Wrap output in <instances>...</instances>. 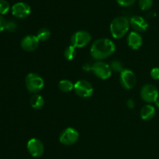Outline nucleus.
Instances as JSON below:
<instances>
[{
    "instance_id": "1",
    "label": "nucleus",
    "mask_w": 159,
    "mask_h": 159,
    "mask_svg": "<svg viewBox=\"0 0 159 159\" xmlns=\"http://www.w3.org/2000/svg\"><path fill=\"white\" fill-rule=\"evenodd\" d=\"M116 50L114 42L109 38H99L95 41L90 48V53L93 59L101 61L107 59Z\"/></svg>"
},
{
    "instance_id": "2",
    "label": "nucleus",
    "mask_w": 159,
    "mask_h": 159,
    "mask_svg": "<svg viewBox=\"0 0 159 159\" xmlns=\"http://www.w3.org/2000/svg\"><path fill=\"white\" fill-rule=\"evenodd\" d=\"M130 27V21L124 17H116L110 25V33L113 38L120 39L127 34Z\"/></svg>"
},
{
    "instance_id": "3",
    "label": "nucleus",
    "mask_w": 159,
    "mask_h": 159,
    "mask_svg": "<svg viewBox=\"0 0 159 159\" xmlns=\"http://www.w3.org/2000/svg\"><path fill=\"white\" fill-rule=\"evenodd\" d=\"M25 84L30 93L38 94L44 87V80L37 73H30L25 78Z\"/></svg>"
},
{
    "instance_id": "4",
    "label": "nucleus",
    "mask_w": 159,
    "mask_h": 159,
    "mask_svg": "<svg viewBox=\"0 0 159 159\" xmlns=\"http://www.w3.org/2000/svg\"><path fill=\"white\" fill-rule=\"evenodd\" d=\"M141 99L148 104L155 103V101L158 99L159 93L158 90L153 84H145L141 89L140 92Z\"/></svg>"
},
{
    "instance_id": "5",
    "label": "nucleus",
    "mask_w": 159,
    "mask_h": 159,
    "mask_svg": "<svg viewBox=\"0 0 159 159\" xmlns=\"http://www.w3.org/2000/svg\"><path fill=\"white\" fill-rule=\"evenodd\" d=\"M92 71L98 78L107 80L111 76L112 70L110 65L102 61H97L92 65Z\"/></svg>"
},
{
    "instance_id": "6",
    "label": "nucleus",
    "mask_w": 159,
    "mask_h": 159,
    "mask_svg": "<svg viewBox=\"0 0 159 159\" xmlns=\"http://www.w3.org/2000/svg\"><path fill=\"white\" fill-rule=\"evenodd\" d=\"M91 40V35L85 31H76L71 37V45L75 46L76 48H81L86 46L90 43Z\"/></svg>"
},
{
    "instance_id": "7",
    "label": "nucleus",
    "mask_w": 159,
    "mask_h": 159,
    "mask_svg": "<svg viewBox=\"0 0 159 159\" xmlns=\"http://www.w3.org/2000/svg\"><path fill=\"white\" fill-rule=\"evenodd\" d=\"M79 133L75 128L68 127L64 129L59 136V141L64 145L70 146L79 140Z\"/></svg>"
},
{
    "instance_id": "8",
    "label": "nucleus",
    "mask_w": 159,
    "mask_h": 159,
    "mask_svg": "<svg viewBox=\"0 0 159 159\" xmlns=\"http://www.w3.org/2000/svg\"><path fill=\"white\" fill-rule=\"evenodd\" d=\"M120 84L124 88L130 90L134 88L137 84V77L134 73L129 69H124L120 75Z\"/></svg>"
},
{
    "instance_id": "9",
    "label": "nucleus",
    "mask_w": 159,
    "mask_h": 159,
    "mask_svg": "<svg viewBox=\"0 0 159 159\" xmlns=\"http://www.w3.org/2000/svg\"><path fill=\"white\" fill-rule=\"evenodd\" d=\"M74 90L76 94L83 98H89L93 94V87L89 81L85 80H78L74 85Z\"/></svg>"
},
{
    "instance_id": "10",
    "label": "nucleus",
    "mask_w": 159,
    "mask_h": 159,
    "mask_svg": "<svg viewBox=\"0 0 159 159\" xmlns=\"http://www.w3.org/2000/svg\"><path fill=\"white\" fill-rule=\"evenodd\" d=\"M26 148L31 156L39 157L44 152V146L40 140L37 138H31L28 140Z\"/></svg>"
},
{
    "instance_id": "11",
    "label": "nucleus",
    "mask_w": 159,
    "mask_h": 159,
    "mask_svg": "<svg viewBox=\"0 0 159 159\" xmlns=\"http://www.w3.org/2000/svg\"><path fill=\"white\" fill-rule=\"evenodd\" d=\"M30 13V6L24 2H19L12 6V14L18 19L26 18Z\"/></svg>"
},
{
    "instance_id": "12",
    "label": "nucleus",
    "mask_w": 159,
    "mask_h": 159,
    "mask_svg": "<svg viewBox=\"0 0 159 159\" xmlns=\"http://www.w3.org/2000/svg\"><path fill=\"white\" fill-rule=\"evenodd\" d=\"M39 45H40V41L37 38V35H33V34L26 35L22 39L20 42L21 48L26 51H35L38 48Z\"/></svg>"
},
{
    "instance_id": "13",
    "label": "nucleus",
    "mask_w": 159,
    "mask_h": 159,
    "mask_svg": "<svg viewBox=\"0 0 159 159\" xmlns=\"http://www.w3.org/2000/svg\"><path fill=\"white\" fill-rule=\"evenodd\" d=\"M130 25L137 32H144L148 27L147 20L141 16L132 17L130 20Z\"/></svg>"
},
{
    "instance_id": "14",
    "label": "nucleus",
    "mask_w": 159,
    "mask_h": 159,
    "mask_svg": "<svg viewBox=\"0 0 159 159\" xmlns=\"http://www.w3.org/2000/svg\"><path fill=\"white\" fill-rule=\"evenodd\" d=\"M143 44V38L137 31H131L127 36V45L133 50H138Z\"/></svg>"
},
{
    "instance_id": "15",
    "label": "nucleus",
    "mask_w": 159,
    "mask_h": 159,
    "mask_svg": "<svg viewBox=\"0 0 159 159\" xmlns=\"http://www.w3.org/2000/svg\"><path fill=\"white\" fill-rule=\"evenodd\" d=\"M140 115H141V118L144 121L151 120L154 118L155 115V108L152 104H145L141 108Z\"/></svg>"
},
{
    "instance_id": "16",
    "label": "nucleus",
    "mask_w": 159,
    "mask_h": 159,
    "mask_svg": "<svg viewBox=\"0 0 159 159\" xmlns=\"http://www.w3.org/2000/svg\"><path fill=\"white\" fill-rule=\"evenodd\" d=\"M30 105L33 108L39 110V109L42 108L44 105V99L39 94H34L33 96L31 97L30 100Z\"/></svg>"
},
{
    "instance_id": "17",
    "label": "nucleus",
    "mask_w": 159,
    "mask_h": 159,
    "mask_svg": "<svg viewBox=\"0 0 159 159\" xmlns=\"http://www.w3.org/2000/svg\"><path fill=\"white\" fill-rule=\"evenodd\" d=\"M74 85L75 84L69 80H62L59 82L58 87L61 91L68 93L74 89Z\"/></svg>"
},
{
    "instance_id": "18",
    "label": "nucleus",
    "mask_w": 159,
    "mask_h": 159,
    "mask_svg": "<svg viewBox=\"0 0 159 159\" xmlns=\"http://www.w3.org/2000/svg\"><path fill=\"white\" fill-rule=\"evenodd\" d=\"M76 54H77V50L76 48L73 45H69L65 48V51H64V56L65 59L68 61H71L72 59H75Z\"/></svg>"
},
{
    "instance_id": "19",
    "label": "nucleus",
    "mask_w": 159,
    "mask_h": 159,
    "mask_svg": "<svg viewBox=\"0 0 159 159\" xmlns=\"http://www.w3.org/2000/svg\"><path fill=\"white\" fill-rule=\"evenodd\" d=\"M37 37L40 41H45L48 40L50 38L51 32H50V31L48 28H41L37 32Z\"/></svg>"
},
{
    "instance_id": "20",
    "label": "nucleus",
    "mask_w": 159,
    "mask_h": 159,
    "mask_svg": "<svg viewBox=\"0 0 159 159\" xmlns=\"http://www.w3.org/2000/svg\"><path fill=\"white\" fill-rule=\"evenodd\" d=\"M138 5L141 10H148L153 6V0H139Z\"/></svg>"
},
{
    "instance_id": "21",
    "label": "nucleus",
    "mask_w": 159,
    "mask_h": 159,
    "mask_svg": "<svg viewBox=\"0 0 159 159\" xmlns=\"http://www.w3.org/2000/svg\"><path fill=\"white\" fill-rule=\"evenodd\" d=\"M10 9V5L6 0H0V15H5Z\"/></svg>"
},
{
    "instance_id": "22",
    "label": "nucleus",
    "mask_w": 159,
    "mask_h": 159,
    "mask_svg": "<svg viewBox=\"0 0 159 159\" xmlns=\"http://www.w3.org/2000/svg\"><path fill=\"white\" fill-rule=\"evenodd\" d=\"M110 68L112 70L115 72H118V73H121L124 70V67H123L122 63L117 60H114L111 62L110 65Z\"/></svg>"
},
{
    "instance_id": "23",
    "label": "nucleus",
    "mask_w": 159,
    "mask_h": 159,
    "mask_svg": "<svg viewBox=\"0 0 159 159\" xmlns=\"http://www.w3.org/2000/svg\"><path fill=\"white\" fill-rule=\"evenodd\" d=\"M17 25L16 23V22L12 21V20H9V21H6V28L5 30H6L9 32H13L16 30Z\"/></svg>"
},
{
    "instance_id": "24",
    "label": "nucleus",
    "mask_w": 159,
    "mask_h": 159,
    "mask_svg": "<svg viewBox=\"0 0 159 159\" xmlns=\"http://www.w3.org/2000/svg\"><path fill=\"white\" fill-rule=\"evenodd\" d=\"M116 1L120 6H124V7H129V6H133L136 0H116Z\"/></svg>"
},
{
    "instance_id": "25",
    "label": "nucleus",
    "mask_w": 159,
    "mask_h": 159,
    "mask_svg": "<svg viewBox=\"0 0 159 159\" xmlns=\"http://www.w3.org/2000/svg\"><path fill=\"white\" fill-rule=\"evenodd\" d=\"M151 76H152V79L155 80H159V68L158 67H155V68L152 69L151 70Z\"/></svg>"
},
{
    "instance_id": "26",
    "label": "nucleus",
    "mask_w": 159,
    "mask_h": 159,
    "mask_svg": "<svg viewBox=\"0 0 159 159\" xmlns=\"http://www.w3.org/2000/svg\"><path fill=\"white\" fill-rule=\"evenodd\" d=\"M6 21L5 20V18L2 17V15H0V33L2 32L5 30V28H6Z\"/></svg>"
},
{
    "instance_id": "27",
    "label": "nucleus",
    "mask_w": 159,
    "mask_h": 159,
    "mask_svg": "<svg viewBox=\"0 0 159 159\" xmlns=\"http://www.w3.org/2000/svg\"><path fill=\"white\" fill-rule=\"evenodd\" d=\"M92 65L93 64H89V63H85L83 65V69L86 71H89V70H92Z\"/></svg>"
},
{
    "instance_id": "28",
    "label": "nucleus",
    "mask_w": 159,
    "mask_h": 159,
    "mask_svg": "<svg viewBox=\"0 0 159 159\" xmlns=\"http://www.w3.org/2000/svg\"><path fill=\"white\" fill-rule=\"evenodd\" d=\"M127 106H128V108H133L134 107V103L133 100H128V101H127Z\"/></svg>"
},
{
    "instance_id": "29",
    "label": "nucleus",
    "mask_w": 159,
    "mask_h": 159,
    "mask_svg": "<svg viewBox=\"0 0 159 159\" xmlns=\"http://www.w3.org/2000/svg\"><path fill=\"white\" fill-rule=\"evenodd\" d=\"M155 105H156L157 108H159V98L158 100H157L156 101H155Z\"/></svg>"
}]
</instances>
